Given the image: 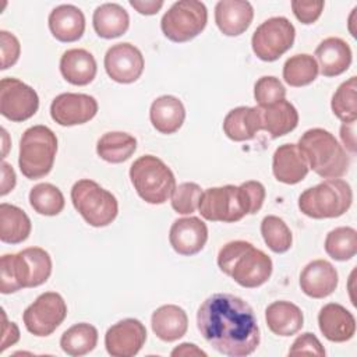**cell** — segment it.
<instances>
[{
    "mask_svg": "<svg viewBox=\"0 0 357 357\" xmlns=\"http://www.w3.org/2000/svg\"><path fill=\"white\" fill-rule=\"evenodd\" d=\"M197 326L216 351L229 357L250 356L259 346L255 312L234 294L215 293L205 298L197 312Z\"/></svg>",
    "mask_w": 357,
    "mask_h": 357,
    "instance_id": "1",
    "label": "cell"
},
{
    "mask_svg": "<svg viewBox=\"0 0 357 357\" xmlns=\"http://www.w3.org/2000/svg\"><path fill=\"white\" fill-rule=\"evenodd\" d=\"M218 266L237 284L247 289L262 286L273 269L271 257L244 240L225 244L218 254Z\"/></svg>",
    "mask_w": 357,
    "mask_h": 357,
    "instance_id": "2",
    "label": "cell"
},
{
    "mask_svg": "<svg viewBox=\"0 0 357 357\" xmlns=\"http://www.w3.org/2000/svg\"><path fill=\"white\" fill-rule=\"evenodd\" d=\"M52 273V258L40 247H28L17 254H6L0 261V291L15 293L43 284Z\"/></svg>",
    "mask_w": 357,
    "mask_h": 357,
    "instance_id": "3",
    "label": "cell"
},
{
    "mask_svg": "<svg viewBox=\"0 0 357 357\" xmlns=\"http://www.w3.org/2000/svg\"><path fill=\"white\" fill-rule=\"evenodd\" d=\"M307 165L324 178H340L349 170L350 159L335 135L324 128H310L297 144Z\"/></svg>",
    "mask_w": 357,
    "mask_h": 357,
    "instance_id": "4",
    "label": "cell"
},
{
    "mask_svg": "<svg viewBox=\"0 0 357 357\" xmlns=\"http://www.w3.org/2000/svg\"><path fill=\"white\" fill-rule=\"evenodd\" d=\"M351 202V187L342 178H326L298 197L300 211L312 219L339 218L349 211Z\"/></svg>",
    "mask_w": 357,
    "mask_h": 357,
    "instance_id": "5",
    "label": "cell"
},
{
    "mask_svg": "<svg viewBox=\"0 0 357 357\" xmlns=\"http://www.w3.org/2000/svg\"><path fill=\"white\" fill-rule=\"evenodd\" d=\"M57 152V137L46 126L38 124L26 128L20 139L18 166L21 173L36 180L49 174Z\"/></svg>",
    "mask_w": 357,
    "mask_h": 357,
    "instance_id": "6",
    "label": "cell"
},
{
    "mask_svg": "<svg viewBox=\"0 0 357 357\" xmlns=\"http://www.w3.org/2000/svg\"><path fill=\"white\" fill-rule=\"evenodd\" d=\"M130 178L137 194L148 204H165L176 188L172 169L153 155L139 156L130 167Z\"/></svg>",
    "mask_w": 357,
    "mask_h": 357,
    "instance_id": "7",
    "label": "cell"
},
{
    "mask_svg": "<svg viewBox=\"0 0 357 357\" xmlns=\"http://www.w3.org/2000/svg\"><path fill=\"white\" fill-rule=\"evenodd\" d=\"M71 202L84 220L93 227L110 225L119 213L116 197L89 178L74 183L71 188Z\"/></svg>",
    "mask_w": 357,
    "mask_h": 357,
    "instance_id": "8",
    "label": "cell"
},
{
    "mask_svg": "<svg viewBox=\"0 0 357 357\" xmlns=\"http://www.w3.org/2000/svg\"><path fill=\"white\" fill-rule=\"evenodd\" d=\"M208 10L198 0H178L163 14L160 28L163 35L176 43L198 36L206 26Z\"/></svg>",
    "mask_w": 357,
    "mask_h": 357,
    "instance_id": "9",
    "label": "cell"
},
{
    "mask_svg": "<svg viewBox=\"0 0 357 357\" xmlns=\"http://www.w3.org/2000/svg\"><path fill=\"white\" fill-rule=\"evenodd\" d=\"M198 211L209 222L233 223L248 215L245 201L238 185L211 187L202 191Z\"/></svg>",
    "mask_w": 357,
    "mask_h": 357,
    "instance_id": "10",
    "label": "cell"
},
{
    "mask_svg": "<svg viewBox=\"0 0 357 357\" xmlns=\"http://www.w3.org/2000/svg\"><path fill=\"white\" fill-rule=\"evenodd\" d=\"M296 29L286 17L265 20L252 33L251 47L262 61H275L294 43Z\"/></svg>",
    "mask_w": 357,
    "mask_h": 357,
    "instance_id": "11",
    "label": "cell"
},
{
    "mask_svg": "<svg viewBox=\"0 0 357 357\" xmlns=\"http://www.w3.org/2000/svg\"><path fill=\"white\" fill-rule=\"evenodd\" d=\"M67 305L64 298L56 291H46L36 297L22 314L26 331L35 336L52 335L66 319Z\"/></svg>",
    "mask_w": 357,
    "mask_h": 357,
    "instance_id": "12",
    "label": "cell"
},
{
    "mask_svg": "<svg viewBox=\"0 0 357 357\" xmlns=\"http://www.w3.org/2000/svg\"><path fill=\"white\" fill-rule=\"evenodd\" d=\"M39 107L36 91L18 78H3L0 81V113L14 121L21 123L31 119Z\"/></svg>",
    "mask_w": 357,
    "mask_h": 357,
    "instance_id": "13",
    "label": "cell"
},
{
    "mask_svg": "<svg viewBox=\"0 0 357 357\" xmlns=\"http://www.w3.org/2000/svg\"><path fill=\"white\" fill-rule=\"evenodd\" d=\"M105 70L119 84L135 82L144 71V56L138 47L128 42L116 43L105 54Z\"/></svg>",
    "mask_w": 357,
    "mask_h": 357,
    "instance_id": "14",
    "label": "cell"
},
{
    "mask_svg": "<svg viewBox=\"0 0 357 357\" xmlns=\"http://www.w3.org/2000/svg\"><path fill=\"white\" fill-rule=\"evenodd\" d=\"M98 113V102L86 93L66 92L57 95L50 105L52 119L64 127L85 124Z\"/></svg>",
    "mask_w": 357,
    "mask_h": 357,
    "instance_id": "15",
    "label": "cell"
},
{
    "mask_svg": "<svg viewBox=\"0 0 357 357\" xmlns=\"http://www.w3.org/2000/svg\"><path fill=\"white\" fill-rule=\"evenodd\" d=\"M145 340V325L135 318H126L107 329L105 347L113 357H132L142 349Z\"/></svg>",
    "mask_w": 357,
    "mask_h": 357,
    "instance_id": "16",
    "label": "cell"
},
{
    "mask_svg": "<svg viewBox=\"0 0 357 357\" xmlns=\"http://www.w3.org/2000/svg\"><path fill=\"white\" fill-rule=\"evenodd\" d=\"M208 227L197 216L176 219L169 231L172 248L185 257L198 254L206 244Z\"/></svg>",
    "mask_w": 357,
    "mask_h": 357,
    "instance_id": "17",
    "label": "cell"
},
{
    "mask_svg": "<svg viewBox=\"0 0 357 357\" xmlns=\"http://www.w3.org/2000/svg\"><path fill=\"white\" fill-rule=\"evenodd\" d=\"M337 283V271L326 259L311 261L300 273V287L304 294L312 298L331 296L336 290Z\"/></svg>",
    "mask_w": 357,
    "mask_h": 357,
    "instance_id": "18",
    "label": "cell"
},
{
    "mask_svg": "<svg viewBox=\"0 0 357 357\" xmlns=\"http://www.w3.org/2000/svg\"><path fill=\"white\" fill-rule=\"evenodd\" d=\"M318 325L321 333L335 343L347 342L356 333L354 315L337 303H328L319 310Z\"/></svg>",
    "mask_w": 357,
    "mask_h": 357,
    "instance_id": "19",
    "label": "cell"
},
{
    "mask_svg": "<svg viewBox=\"0 0 357 357\" xmlns=\"http://www.w3.org/2000/svg\"><path fill=\"white\" fill-rule=\"evenodd\" d=\"M254 8L245 0H220L215 6V22L226 36H238L248 29Z\"/></svg>",
    "mask_w": 357,
    "mask_h": 357,
    "instance_id": "20",
    "label": "cell"
},
{
    "mask_svg": "<svg viewBox=\"0 0 357 357\" xmlns=\"http://www.w3.org/2000/svg\"><path fill=\"white\" fill-rule=\"evenodd\" d=\"M351 49L346 40L336 36L324 39L315 49L318 68L325 77L343 74L351 64Z\"/></svg>",
    "mask_w": 357,
    "mask_h": 357,
    "instance_id": "21",
    "label": "cell"
},
{
    "mask_svg": "<svg viewBox=\"0 0 357 357\" xmlns=\"http://www.w3.org/2000/svg\"><path fill=\"white\" fill-rule=\"evenodd\" d=\"M308 165L296 144H283L272 158V172L278 181L297 184L308 174Z\"/></svg>",
    "mask_w": 357,
    "mask_h": 357,
    "instance_id": "22",
    "label": "cell"
},
{
    "mask_svg": "<svg viewBox=\"0 0 357 357\" xmlns=\"http://www.w3.org/2000/svg\"><path fill=\"white\" fill-rule=\"evenodd\" d=\"M49 29L52 35L64 43L78 40L85 31L84 13L73 4H60L49 14Z\"/></svg>",
    "mask_w": 357,
    "mask_h": 357,
    "instance_id": "23",
    "label": "cell"
},
{
    "mask_svg": "<svg viewBox=\"0 0 357 357\" xmlns=\"http://www.w3.org/2000/svg\"><path fill=\"white\" fill-rule=\"evenodd\" d=\"M96 60L85 49H68L60 59V73L63 78L78 86L88 85L96 75Z\"/></svg>",
    "mask_w": 357,
    "mask_h": 357,
    "instance_id": "24",
    "label": "cell"
},
{
    "mask_svg": "<svg viewBox=\"0 0 357 357\" xmlns=\"http://www.w3.org/2000/svg\"><path fill=\"white\" fill-rule=\"evenodd\" d=\"M259 106H238L231 109L223 120V131L227 138L236 142L252 139L261 131Z\"/></svg>",
    "mask_w": 357,
    "mask_h": 357,
    "instance_id": "25",
    "label": "cell"
},
{
    "mask_svg": "<svg viewBox=\"0 0 357 357\" xmlns=\"http://www.w3.org/2000/svg\"><path fill=\"white\" fill-rule=\"evenodd\" d=\"M149 119L156 131L162 134H173L183 126L185 109L178 98L173 95H162L152 102Z\"/></svg>",
    "mask_w": 357,
    "mask_h": 357,
    "instance_id": "26",
    "label": "cell"
},
{
    "mask_svg": "<svg viewBox=\"0 0 357 357\" xmlns=\"http://www.w3.org/2000/svg\"><path fill=\"white\" fill-rule=\"evenodd\" d=\"M153 333L163 342H174L183 337L188 329L185 311L176 304H166L156 308L151 317Z\"/></svg>",
    "mask_w": 357,
    "mask_h": 357,
    "instance_id": "27",
    "label": "cell"
},
{
    "mask_svg": "<svg viewBox=\"0 0 357 357\" xmlns=\"http://www.w3.org/2000/svg\"><path fill=\"white\" fill-rule=\"evenodd\" d=\"M265 321L269 331L278 336H293L304 325L300 307L290 301H273L265 310Z\"/></svg>",
    "mask_w": 357,
    "mask_h": 357,
    "instance_id": "28",
    "label": "cell"
},
{
    "mask_svg": "<svg viewBox=\"0 0 357 357\" xmlns=\"http://www.w3.org/2000/svg\"><path fill=\"white\" fill-rule=\"evenodd\" d=\"M261 127L271 138H279L293 131L298 124L297 109L286 99L261 107Z\"/></svg>",
    "mask_w": 357,
    "mask_h": 357,
    "instance_id": "29",
    "label": "cell"
},
{
    "mask_svg": "<svg viewBox=\"0 0 357 357\" xmlns=\"http://www.w3.org/2000/svg\"><path fill=\"white\" fill-rule=\"evenodd\" d=\"M95 32L103 39L124 35L130 26L128 13L117 3H105L95 8L92 15Z\"/></svg>",
    "mask_w": 357,
    "mask_h": 357,
    "instance_id": "30",
    "label": "cell"
},
{
    "mask_svg": "<svg viewBox=\"0 0 357 357\" xmlns=\"http://www.w3.org/2000/svg\"><path fill=\"white\" fill-rule=\"evenodd\" d=\"M31 219L18 206L3 202L0 205V240L7 244H20L31 234Z\"/></svg>",
    "mask_w": 357,
    "mask_h": 357,
    "instance_id": "31",
    "label": "cell"
},
{
    "mask_svg": "<svg viewBox=\"0 0 357 357\" xmlns=\"http://www.w3.org/2000/svg\"><path fill=\"white\" fill-rule=\"evenodd\" d=\"M137 149V139L121 131L103 134L96 144V153L109 163H121L132 156Z\"/></svg>",
    "mask_w": 357,
    "mask_h": 357,
    "instance_id": "32",
    "label": "cell"
},
{
    "mask_svg": "<svg viewBox=\"0 0 357 357\" xmlns=\"http://www.w3.org/2000/svg\"><path fill=\"white\" fill-rule=\"evenodd\" d=\"M98 343V329L86 322H79L68 328L60 337L61 350L73 357L85 356Z\"/></svg>",
    "mask_w": 357,
    "mask_h": 357,
    "instance_id": "33",
    "label": "cell"
},
{
    "mask_svg": "<svg viewBox=\"0 0 357 357\" xmlns=\"http://www.w3.org/2000/svg\"><path fill=\"white\" fill-rule=\"evenodd\" d=\"M319 73L317 60L307 53L289 57L283 66V79L294 88L305 86L315 81Z\"/></svg>",
    "mask_w": 357,
    "mask_h": 357,
    "instance_id": "34",
    "label": "cell"
},
{
    "mask_svg": "<svg viewBox=\"0 0 357 357\" xmlns=\"http://www.w3.org/2000/svg\"><path fill=\"white\" fill-rule=\"evenodd\" d=\"M29 204L35 212L45 216H56L64 209V195L50 183H39L29 191Z\"/></svg>",
    "mask_w": 357,
    "mask_h": 357,
    "instance_id": "35",
    "label": "cell"
},
{
    "mask_svg": "<svg viewBox=\"0 0 357 357\" xmlns=\"http://www.w3.org/2000/svg\"><path fill=\"white\" fill-rule=\"evenodd\" d=\"M325 251L335 261L351 259L357 252V231L349 226L331 230L325 238Z\"/></svg>",
    "mask_w": 357,
    "mask_h": 357,
    "instance_id": "36",
    "label": "cell"
},
{
    "mask_svg": "<svg viewBox=\"0 0 357 357\" xmlns=\"http://www.w3.org/2000/svg\"><path fill=\"white\" fill-rule=\"evenodd\" d=\"M261 234L268 245L276 254H283L290 250L293 236L284 220L275 215H268L261 222Z\"/></svg>",
    "mask_w": 357,
    "mask_h": 357,
    "instance_id": "37",
    "label": "cell"
},
{
    "mask_svg": "<svg viewBox=\"0 0 357 357\" xmlns=\"http://www.w3.org/2000/svg\"><path fill=\"white\" fill-rule=\"evenodd\" d=\"M357 78L350 77L342 82L331 100V109L333 114L343 123H353L357 119Z\"/></svg>",
    "mask_w": 357,
    "mask_h": 357,
    "instance_id": "38",
    "label": "cell"
},
{
    "mask_svg": "<svg viewBox=\"0 0 357 357\" xmlns=\"http://www.w3.org/2000/svg\"><path fill=\"white\" fill-rule=\"evenodd\" d=\"M202 190L197 183L185 181L176 185L170 202L172 208L180 215H191L198 209Z\"/></svg>",
    "mask_w": 357,
    "mask_h": 357,
    "instance_id": "39",
    "label": "cell"
},
{
    "mask_svg": "<svg viewBox=\"0 0 357 357\" xmlns=\"http://www.w3.org/2000/svg\"><path fill=\"white\" fill-rule=\"evenodd\" d=\"M286 96V88L279 81V78L273 75L261 77L254 85V98L258 106H269L276 103Z\"/></svg>",
    "mask_w": 357,
    "mask_h": 357,
    "instance_id": "40",
    "label": "cell"
},
{
    "mask_svg": "<svg viewBox=\"0 0 357 357\" xmlns=\"http://www.w3.org/2000/svg\"><path fill=\"white\" fill-rule=\"evenodd\" d=\"M238 187H240L243 198L245 201L248 215L257 213L262 208V204H264L265 197H266V191H265L264 184L257 181V180H248V181L241 183Z\"/></svg>",
    "mask_w": 357,
    "mask_h": 357,
    "instance_id": "41",
    "label": "cell"
},
{
    "mask_svg": "<svg viewBox=\"0 0 357 357\" xmlns=\"http://www.w3.org/2000/svg\"><path fill=\"white\" fill-rule=\"evenodd\" d=\"M0 47H1V70H7L14 66L21 53V45L17 36L8 31H0Z\"/></svg>",
    "mask_w": 357,
    "mask_h": 357,
    "instance_id": "42",
    "label": "cell"
},
{
    "mask_svg": "<svg viewBox=\"0 0 357 357\" xmlns=\"http://www.w3.org/2000/svg\"><path fill=\"white\" fill-rule=\"evenodd\" d=\"M324 1H303V0H293L291 10L296 18L301 24H314L324 11Z\"/></svg>",
    "mask_w": 357,
    "mask_h": 357,
    "instance_id": "43",
    "label": "cell"
},
{
    "mask_svg": "<svg viewBox=\"0 0 357 357\" xmlns=\"http://www.w3.org/2000/svg\"><path fill=\"white\" fill-rule=\"evenodd\" d=\"M289 354L291 356H297V354H314V356H319L324 357L325 356V349L321 344L319 339L311 333V332H305L301 333L291 344Z\"/></svg>",
    "mask_w": 357,
    "mask_h": 357,
    "instance_id": "44",
    "label": "cell"
},
{
    "mask_svg": "<svg viewBox=\"0 0 357 357\" xmlns=\"http://www.w3.org/2000/svg\"><path fill=\"white\" fill-rule=\"evenodd\" d=\"M128 3L142 15H153L163 7V0H130Z\"/></svg>",
    "mask_w": 357,
    "mask_h": 357,
    "instance_id": "45",
    "label": "cell"
},
{
    "mask_svg": "<svg viewBox=\"0 0 357 357\" xmlns=\"http://www.w3.org/2000/svg\"><path fill=\"white\" fill-rule=\"evenodd\" d=\"M3 340H1V351L6 350L8 346L14 344L20 339V331L18 326L14 322H7L6 314L3 311Z\"/></svg>",
    "mask_w": 357,
    "mask_h": 357,
    "instance_id": "46",
    "label": "cell"
},
{
    "mask_svg": "<svg viewBox=\"0 0 357 357\" xmlns=\"http://www.w3.org/2000/svg\"><path fill=\"white\" fill-rule=\"evenodd\" d=\"M340 138L343 145L350 151L356 152V124L353 123H343L340 127Z\"/></svg>",
    "mask_w": 357,
    "mask_h": 357,
    "instance_id": "47",
    "label": "cell"
},
{
    "mask_svg": "<svg viewBox=\"0 0 357 357\" xmlns=\"http://www.w3.org/2000/svg\"><path fill=\"white\" fill-rule=\"evenodd\" d=\"M1 177L3 178H1V191H0V194L6 195L15 187V173L7 162L1 163Z\"/></svg>",
    "mask_w": 357,
    "mask_h": 357,
    "instance_id": "48",
    "label": "cell"
},
{
    "mask_svg": "<svg viewBox=\"0 0 357 357\" xmlns=\"http://www.w3.org/2000/svg\"><path fill=\"white\" fill-rule=\"evenodd\" d=\"M172 356H204L206 357V353L204 350H201L199 347H197V344L194 343H181L178 344L176 349L172 350L170 353Z\"/></svg>",
    "mask_w": 357,
    "mask_h": 357,
    "instance_id": "49",
    "label": "cell"
}]
</instances>
